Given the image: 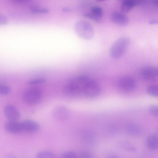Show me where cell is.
I'll list each match as a JSON object with an SVG mask.
<instances>
[{"instance_id": "1", "label": "cell", "mask_w": 158, "mask_h": 158, "mask_svg": "<svg viewBox=\"0 0 158 158\" xmlns=\"http://www.w3.org/2000/svg\"><path fill=\"white\" fill-rule=\"evenodd\" d=\"M130 39L126 36L118 38L111 46L110 51V56L113 58L118 59L124 54L130 44Z\"/></svg>"}, {"instance_id": "2", "label": "cell", "mask_w": 158, "mask_h": 158, "mask_svg": "<svg viewBox=\"0 0 158 158\" xmlns=\"http://www.w3.org/2000/svg\"><path fill=\"white\" fill-rule=\"evenodd\" d=\"M42 94L40 90L35 88H29L24 93L23 98L27 104L35 105L39 103L42 98Z\"/></svg>"}, {"instance_id": "3", "label": "cell", "mask_w": 158, "mask_h": 158, "mask_svg": "<svg viewBox=\"0 0 158 158\" xmlns=\"http://www.w3.org/2000/svg\"><path fill=\"white\" fill-rule=\"evenodd\" d=\"M117 84L118 88L122 90L130 92L135 88L136 82L133 77L129 76H125L119 79Z\"/></svg>"}, {"instance_id": "4", "label": "cell", "mask_w": 158, "mask_h": 158, "mask_svg": "<svg viewBox=\"0 0 158 158\" xmlns=\"http://www.w3.org/2000/svg\"><path fill=\"white\" fill-rule=\"evenodd\" d=\"M101 92V87L98 82L90 79L85 87L83 94L86 97L93 98L97 97Z\"/></svg>"}, {"instance_id": "5", "label": "cell", "mask_w": 158, "mask_h": 158, "mask_svg": "<svg viewBox=\"0 0 158 158\" xmlns=\"http://www.w3.org/2000/svg\"><path fill=\"white\" fill-rule=\"evenodd\" d=\"M89 79L87 76L82 75L71 78L67 83L82 94L85 87Z\"/></svg>"}, {"instance_id": "6", "label": "cell", "mask_w": 158, "mask_h": 158, "mask_svg": "<svg viewBox=\"0 0 158 158\" xmlns=\"http://www.w3.org/2000/svg\"><path fill=\"white\" fill-rule=\"evenodd\" d=\"M70 111L65 106H59L55 107L53 110L52 115L54 118L59 121H64L69 117Z\"/></svg>"}, {"instance_id": "7", "label": "cell", "mask_w": 158, "mask_h": 158, "mask_svg": "<svg viewBox=\"0 0 158 158\" xmlns=\"http://www.w3.org/2000/svg\"><path fill=\"white\" fill-rule=\"evenodd\" d=\"M4 113L6 118L10 121H17L20 117V113L14 106L8 105L4 109Z\"/></svg>"}, {"instance_id": "8", "label": "cell", "mask_w": 158, "mask_h": 158, "mask_svg": "<svg viewBox=\"0 0 158 158\" xmlns=\"http://www.w3.org/2000/svg\"><path fill=\"white\" fill-rule=\"evenodd\" d=\"M140 73L145 78L149 80L153 79L158 76V69L156 67L146 66L141 69Z\"/></svg>"}, {"instance_id": "9", "label": "cell", "mask_w": 158, "mask_h": 158, "mask_svg": "<svg viewBox=\"0 0 158 158\" xmlns=\"http://www.w3.org/2000/svg\"><path fill=\"white\" fill-rule=\"evenodd\" d=\"M4 128L7 132L12 134H17L23 131L21 123L17 121L6 122L4 124Z\"/></svg>"}, {"instance_id": "10", "label": "cell", "mask_w": 158, "mask_h": 158, "mask_svg": "<svg viewBox=\"0 0 158 158\" xmlns=\"http://www.w3.org/2000/svg\"><path fill=\"white\" fill-rule=\"evenodd\" d=\"M110 18L113 22L120 26H125L128 22L127 17L123 13L118 11L113 12L111 15Z\"/></svg>"}, {"instance_id": "11", "label": "cell", "mask_w": 158, "mask_h": 158, "mask_svg": "<svg viewBox=\"0 0 158 158\" xmlns=\"http://www.w3.org/2000/svg\"><path fill=\"white\" fill-rule=\"evenodd\" d=\"M23 130L26 132L34 133L40 129V125L37 122L30 119H26L21 122Z\"/></svg>"}, {"instance_id": "12", "label": "cell", "mask_w": 158, "mask_h": 158, "mask_svg": "<svg viewBox=\"0 0 158 158\" xmlns=\"http://www.w3.org/2000/svg\"><path fill=\"white\" fill-rule=\"evenodd\" d=\"M126 129L127 132L129 135L134 136L140 135L142 132V129L140 126L134 122H131L127 124Z\"/></svg>"}, {"instance_id": "13", "label": "cell", "mask_w": 158, "mask_h": 158, "mask_svg": "<svg viewBox=\"0 0 158 158\" xmlns=\"http://www.w3.org/2000/svg\"><path fill=\"white\" fill-rule=\"evenodd\" d=\"M94 29L91 25L89 23L81 22V36L86 39H90L94 35Z\"/></svg>"}, {"instance_id": "14", "label": "cell", "mask_w": 158, "mask_h": 158, "mask_svg": "<svg viewBox=\"0 0 158 158\" xmlns=\"http://www.w3.org/2000/svg\"><path fill=\"white\" fill-rule=\"evenodd\" d=\"M81 138L85 143L89 145L95 143L96 139L94 133L89 130L84 131L81 134Z\"/></svg>"}, {"instance_id": "15", "label": "cell", "mask_w": 158, "mask_h": 158, "mask_svg": "<svg viewBox=\"0 0 158 158\" xmlns=\"http://www.w3.org/2000/svg\"><path fill=\"white\" fill-rule=\"evenodd\" d=\"M148 148L150 150H156L158 147V137L156 135H152L148 137L146 140Z\"/></svg>"}, {"instance_id": "16", "label": "cell", "mask_w": 158, "mask_h": 158, "mask_svg": "<svg viewBox=\"0 0 158 158\" xmlns=\"http://www.w3.org/2000/svg\"><path fill=\"white\" fill-rule=\"evenodd\" d=\"M139 4V1L131 0L123 1L121 5V9L124 12H129L134 6Z\"/></svg>"}, {"instance_id": "17", "label": "cell", "mask_w": 158, "mask_h": 158, "mask_svg": "<svg viewBox=\"0 0 158 158\" xmlns=\"http://www.w3.org/2000/svg\"><path fill=\"white\" fill-rule=\"evenodd\" d=\"M119 145L122 149L126 151L133 152L136 151L135 146L129 141H121L119 143Z\"/></svg>"}, {"instance_id": "18", "label": "cell", "mask_w": 158, "mask_h": 158, "mask_svg": "<svg viewBox=\"0 0 158 158\" xmlns=\"http://www.w3.org/2000/svg\"><path fill=\"white\" fill-rule=\"evenodd\" d=\"M36 158H57L56 155L53 152L49 151H42L38 152Z\"/></svg>"}, {"instance_id": "19", "label": "cell", "mask_w": 158, "mask_h": 158, "mask_svg": "<svg viewBox=\"0 0 158 158\" xmlns=\"http://www.w3.org/2000/svg\"><path fill=\"white\" fill-rule=\"evenodd\" d=\"M91 13L93 15L101 20L103 15L102 8L99 6H94L91 9Z\"/></svg>"}, {"instance_id": "20", "label": "cell", "mask_w": 158, "mask_h": 158, "mask_svg": "<svg viewBox=\"0 0 158 158\" xmlns=\"http://www.w3.org/2000/svg\"><path fill=\"white\" fill-rule=\"evenodd\" d=\"M148 94L152 97H157L158 96V86L156 85L149 86L147 89Z\"/></svg>"}, {"instance_id": "21", "label": "cell", "mask_w": 158, "mask_h": 158, "mask_svg": "<svg viewBox=\"0 0 158 158\" xmlns=\"http://www.w3.org/2000/svg\"><path fill=\"white\" fill-rule=\"evenodd\" d=\"M10 91L11 88L9 86L6 85H0V95H7Z\"/></svg>"}, {"instance_id": "22", "label": "cell", "mask_w": 158, "mask_h": 158, "mask_svg": "<svg viewBox=\"0 0 158 158\" xmlns=\"http://www.w3.org/2000/svg\"><path fill=\"white\" fill-rule=\"evenodd\" d=\"M148 111L152 115L156 116L158 115V107L156 105H152L148 107Z\"/></svg>"}, {"instance_id": "23", "label": "cell", "mask_w": 158, "mask_h": 158, "mask_svg": "<svg viewBox=\"0 0 158 158\" xmlns=\"http://www.w3.org/2000/svg\"><path fill=\"white\" fill-rule=\"evenodd\" d=\"M62 158H78V156L74 152L69 151L64 153Z\"/></svg>"}, {"instance_id": "24", "label": "cell", "mask_w": 158, "mask_h": 158, "mask_svg": "<svg viewBox=\"0 0 158 158\" xmlns=\"http://www.w3.org/2000/svg\"><path fill=\"white\" fill-rule=\"evenodd\" d=\"M46 80L45 79L43 78H37L29 80L28 83L30 85H35L44 83Z\"/></svg>"}, {"instance_id": "25", "label": "cell", "mask_w": 158, "mask_h": 158, "mask_svg": "<svg viewBox=\"0 0 158 158\" xmlns=\"http://www.w3.org/2000/svg\"><path fill=\"white\" fill-rule=\"evenodd\" d=\"M30 10L32 12H47L48 11V9L47 8H41L35 6H31Z\"/></svg>"}, {"instance_id": "26", "label": "cell", "mask_w": 158, "mask_h": 158, "mask_svg": "<svg viewBox=\"0 0 158 158\" xmlns=\"http://www.w3.org/2000/svg\"><path fill=\"white\" fill-rule=\"evenodd\" d=\"M78 158H94L93 155L90 152L87 151H84L81 152Z\"/></svg>"}, {"instance_id": "27", "label": "cell", "mask_w": 158, "mask_h": 158, "mask_svg": "<svg viewBox=\"0 0 158 158\" xmlns=\"http://www.w3.org/2000/svg\"><path fill=\"white\" fill-rule=\"evenodd\" d=\"M6 17L2 14H0V24H6L7 22Z\"/></svg>"}, {"instance_id": "28", "label": "cell", "mask_w": 158, "mask_h": 158, "mask_svg": "<svg viewBox=\"0 0 158 158\" xmlns=\"http://www.w3.org/2000/svg\"><path fill=\"white\" fill-rule=\"evenodd\" d=\"M107 158H119L117 156L114 155H111L109 156Z\"/></svg>"}, {"instance_id": "29", "label": "cell", "mask_w": 158, "mask_h": 158, "mask_svg": "<svg viewBox=\"0 0 158 158\" xmlns=\"http://www.w3.org/2000/svg\"><path fill=\"white\" fill-rule=\"evenodd\" d=\"M157 23V21L156 20H152L149 22V23L150 24H156V23Z\"/></svg>"}, {"instance_id": "30", "label": "cell", "mask_w": 158, "mask_h": 158, "mask_svg": "<svg viewBox=\"0 0 158 158\" xmlns=\"http://www.w3.org/2000/svg\"><path fill=\"white\" fill-rule=\"evenodd\" d=\"M6 158H15V157L11 155H7Z\"/></svg>"}]
</instances>
